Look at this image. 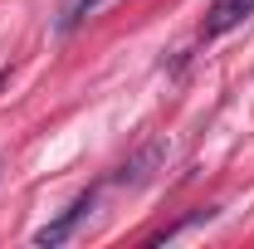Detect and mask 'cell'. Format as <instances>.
<instances>
[{
	"instance_id": "cell-1",
	"label": "cell",
	"mask_w": 254,
	"mask_h": 249,
	"mask_svg": "<svg viewBox=\"0 0 254 249\" xmlns=\"http://www.w3.org/2000/svg\"><path fill=\"white\" fill-rule=\"evenodd\" d=\"M161 161H166V142H147V147L132 156V161H123V166H118L113 186H118V190H137V186H147V181L157 176Z\"/></svg>"
},
{
	"instance_id": "cell-2",
	"label": "cell",
	"mask_w": 254,
	"mask_h": 249,
	"mask_svg": "<svg viewBox=\"0 0 254 249\" xmlns=\"http://www.w3.org/2000/svg\"><path fill=\"white\" fill-rule=\"evenodd\" d=\"M88 210H93V190H83V195H78V200H73V205H68L59 220H49V225H44V230L34 235V245H39V249L64 245V240H68V235H73V230H78V225L88 220Z\"/></svg>"
},
{
	"instance_id": "cell-3",
	"label": "cell",
	"mask_w": 254,
	"mask_h": 249,
	"mask_svg": "<svg viewBox=\"0 0 254 249\" xmlns=\"http://www.w3.org/2000/svg\"><path fill=\"white\" fill-rule=\"evenodd\" d=\"M250 15H254V0H215V5L205 10V39L230 34L235 25H245Z\"/></svg>"
},
{
	"instance_id": "cell-4",
	"label": "cell",
	"mask_w": 254,
	"mask_h": 249,
	"mask_svg": "<svg viewBox=\"0 0 254 249\" xmlns=\"http://www.w3.org/2000/svg\"><path fill=\"white\" fill-rule=\"evenodd\" d=\"M98 5H103V0H73V10H68V20H64V30H73L78 20H88V15H93Z\"/></svg>"
}]
</instances>
